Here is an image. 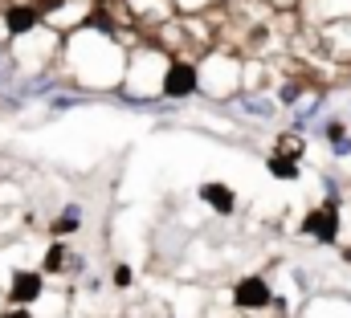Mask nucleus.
I'll return each mask as SVG.
<instances>
[{
    "label": "nucleus",
    "mask_w": 351,
    "mask_h": 318,
    "mask_svg": "<svg viewBox=\"0 0 351 318\" xmlns=\"http://www.w3.org/2000/svg\"><path fill=\"white\" fill-rule=\"evenodd\" d=\"M196 90V70L188 66V62H176L172 70L164 74V94L168 98H184V94H192Z\"/></svg>",
    "instance_id": "obj_1"
},
{
    "label": "nucleus",
    "mask_w": 351,
    "mask_h": 318,
    "mask_svg": "<svg viewBox=\"0 0 351 318\" xmlns=\"http://www.w3.org/2000/svg\"><path fill=\"white\" fill-rule=\"evenodd\" d=\"M302 229H306L311 237H319V241H335V233H339V217H335V208H319V212L306 217Z\"/></svg>",
    "instance_id": "obj_2"
},
{
    "label": "nucleus",
    "mask_w": 351,
    "mask_h": 318,
    "mask_svg": "<svg viewBox=\"0 0 351 318\" xmlns=\"http://www.w3.org/2000/svg\"><path fill=\"white\" fill-rule=\"evenodd\" d=\"M237 302L241 306H269V286H265L262 278H245L237 286Z\"/></svg>",
    "instance_id": "obj_3"
},
{
    "label": "nucleus",
    "mask_w": 351,
    "mask_h": 318,
    "mask_svg": "<svg viewBox=\"0 0 351 318\" xmlns=\"http://www.w3.org/2000/svg\"><path fill=\"white\" fill-rule=\"evenodd\" d=\"M41 294V273H16L12 278V298L16 302H33Z\"/></svg>",
    "instance_id": "obj_4"
},
{
    "label": "nucleus",
    "mask_w": 351,
    "mask_h": 318,
    "mask_svg": "<svg viewBox=\"0 0 351 318\" xmlns=\"http://www.w3.org/2000/svg\"><path fill=\"white\" fill-rule=\"evenodd\" d=\"M200 196H204L217 212H233V192H229V188H221V184H204Z\"/></svg>",
    "instance_id": "obj_5"
},
{
    "label": "nucleus",
    "mask_w": 351,
    "mask_h": 318,
    "mask_svg": "<svg viewBox=\"0 0 351 318\" xmlns=\"http://www.w3.org/2000/svg\"><path fill=\"white\" fill-rule=\"evenodd\" d=\"M4 25H8V33H29V29L37 25V12H33V8H12V12L4 16Z\"/></svg>",
    "instance_id": "obj_6"
},
{
    "label": "nucleus",
    "mask_w": 351,
    "mask_h": 318,
    "mask_svg": "<svg viewBox=\"0 0 351 318\" xmlns=\"http://www.w3.org/2000/svg\"><path fill=\"white\" fill-rule=\"evenodd\" d=\"M78 225H82V208H78V204H70V208L62 212V221L53 225V233H74Z\"/></svg>",
    "instance_id": "obj_7"
},
{
    "label": "nucleus",
    "mask_w": 351,
    "mask_h": 318,
    "mask_svg": "<svg viewBox=\"0 0 351 318\" xmlns=\"http://www.w3.org/2000/svg\"><path fill=\"white\" fill-rule=\"evenodd\" d=\"M269 171H274V175H282V180H294V175H298V167H294V159H290V156H274V159H269Z\"/></svg>",
    "instance_id": "obj_8"
},
{
    "label": "nucleus",
    "mask_w": 351,
    "mask_h": 318,
    "mask_svg": "<svg viewBox=\"0 0 351 318\" xmlns=\"http://www.w3.org/2000/svg\"><path fill=\"white\" fill-rule=\"evenodd\" d=\"M241 106H245V110H254V114H274V102H258V98H245Z\"/></svg>",
    "instance_id": "obj_9"
},
{
    "label": "nucleus",
    "mask_w": 351,
    "mask_h": 318,
    "mask_svg": "<svg viewBox=\"0 0 351 318\" xmlns=\"http://www.w3.org/2000/svg\"><path fill=\"white\" fill-rule=\"evenodd\" d=\"M62 261H66V249H62V245H58V249H53V253H49V257H45V269H58V265H62Z\"/></svg>",
    "instance_id": "obj_10"
},
{
    "label": "nucleus",
    "mask_w": 351,
    "mask_h": 318,
    "mask_svg": "<svg viewBox=\"0 0 351 318\" xmlns=\"http://www.w3.org/2000/svg\"><path fill=\"white\" fill-rule=\"evenodd\" d=\"M114 286H131V269H127V265L114 269Z\"/></svg>",
    "instance_id": "obj_11"
},
{
    "label": "nucleus",
    "mask_w": 351,
    "mask_h": 318,
    "mask_svg": "<svg viewBox=\"0 0 351 318\" xmlns=\"http://www.w3.org/2000/svg\"><path fill=\"white\" fill-rule=\"evenodd\" d=\"M8 78H12V62H8V58H0V86H4Z\"/></svg>",
    "instance_id": "obj_12"
},
{
    "label": "nucleus",
    "mask_w": 351,
    "mask_h": 318,
    "mask_svg": "<svg viewBox=\"0 0 351 318\" xmlns=\"http://www.w3.org/2000/svg\"><path fill=\"white\" fill-rule=\"evenodd\" d=\"M4 318H29V315H25V310H8Z\"/></svg>",
    "instance_id": "obj_13"
}]
</instances>
